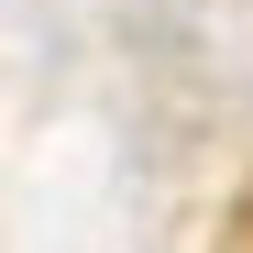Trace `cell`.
I'll use <instances>...</instances> for the list:
<instances>
[{
    "instance_id": "obj_1",
    "label": "cell",
    "mask_w": 253,
    "mask_h": 253,
    "mask_svg": "<svg viewBox=\"0 0 253 253\" xmlns=\"http://www.w3.org/2000/svg\"><path fill=\"white\" fill-rule=\"evenodd\" d=\"M231 253H253V198H242V220H231Z\"/></svg>"
}]
</instances>
